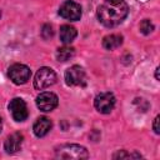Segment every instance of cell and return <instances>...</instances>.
Here are the masks:
<instances>
[{
    "mask_svg": "<svg viewBox=\"0 0 160 160\" xmlns=\"http://www.w3.org/2000/svg\"><path fill=\"white\" fill-rule=\"evenodd\" d=\"M129 6L125 0H104L98 8V19L106 28H114L121 24L128 16Z\"/></svg>",
    "mask_w": 160,
    "mask_h": 160,
    "instance_id": "6da1fadb",
    "label": "cell"
},
{
    "mask_svg": "<svg viewBox=\"0 0 160 160\" xmlns=\"http://www.w3.org/2000/svg\"><path fill=\"white\" fill-rule=\"evenodd\" d=\"M55 158L56 159H88L89 152L88 150L78 144H61L55 148Z\"/></svg>",
    "mask_w": 160,
    "mask_h": 160,
    "instance_id": "7a4b0ae2",
    "label": "cell"
},
{
    "mask_svg": "<svg viewBox=\"0 0 160 160\" xmlns=\"http://www.w3.org/2000/svg\"><path fill=\"white\" fill-rule=\"evenodd\" d=\"M56 82V74L51 68H40L34 78V88L38 90H44L50 88Z\"/></svg>",
    "mask_w": 160,
    "mask_h": 160,
    "instance_id": "3957f363",
    "label": "cell"
},
{
    "mask_svg": "<svg viewBox=\"0 0 160 160\" xmlns=\"http://www.w3.org/2000/svg\"><path fill=\"white\" fill-rule=\"evenodd\" d=\"M8 76L10 80L16 85H22L28 82V80L31 76L30 69L24 64H14L8 70Z\"/></svg>",
    "mask_w": 160,
    "mask_h": 160,
    "instance_id": "277c9868",
    "label": "cell"
},
{
    "mask_svg": "<svg viewBox=\"0 0 160 160\" xmlns=\"http://www.w3.org/2000/svg\"><path fill=\"white\" fill-rule=\"evenodd\" d=\"M59 14L61 18H64L66 20L78 21L81 18V6L72 0H66L60 5Z\"/></svg>",
    "mask_w": 160,
    "mask_h": 160,
    "instance_id": "5b68a950",
    "label": "cell"
},
{
    "mask_svg": "<svg viewBox=\"0 0 160 160\" xmlns=\"http://www.w3.org/2000/svg\"><path fill=\"white\" fill-rule=\"evenodd\" d=\"M58 102H59L58 96L50 91L40 92L36 98V106L44 112H49V111L54 110L58 106Z\"/></svg>",
    "mask_w": 160,
    "mask_h": 160,
    "instance_id": "8992f818",
    "label": "cell"
},
{
    "mask_svg": "<svg viewBox=\"0 0 160 160\" xmlns=\"http://www.w3.org/2000/svg\"><path fill=\"white\" fill-rule=\"evenodd\" d=\"M115 96L111 92H100L94 101L96 110L101 114H109L115 106Z\"/></svg>",
    "mask_w": 160,
    "mask_h": 160,
    "instance_id": "52a82bcc",
    "label": "cell"
},
{
    "mask_svg": "<svg viewBox=\"0 0 160 160\" xmlns=\"http://www.w3.org/2000/svg\"><path fill=\"white\" fill-rule=\"evenodd\" d=\"M65 81L70 86L85 85V71L79 65H72L65 71Z\"/></svg>",
    "mask_w": 160,
    "mask_h": 160,
    "instance_id": "ba28073f",
    "label": "cell"
},
{
    "mask_svg": "<svg viewBox=\"0 0 160 160\" xmlns=\"http://www.w3.org/2000/svg\"><path fill=\"white\" fill-rule=\"evenodd\" d=\"M9 110L14 118V120L16 121H24L26 120V118L29 116V111H28V106L26 102L20 99V98H15L10 101L9 104Z\"/></svg>",
    "mask_w": 160,
    "mask_h": 160,
    "instance_id": "9c48e42d",
    "label": "cell"
},
{
    "mask_svg": "<svg viewBox=\"0 0 160 160\" xmlns=\"http://www.w3.org/2000/svg\"><path fill=\"white\" fill-rule=\"evenodd\" d=\"M24 141V136L20 132H14L11 135H9L4 142V149L8 154H14L16 151H19L21 149Z\"/></svg>",
    "mask_w": 160,
    "mask_h": 160,
    "instance_id": "30bf717a",
    "label": "cell"
},
{
    "mask_svg": "<svg viewBox=\"0 0 160 160\" xmlns=\"http://www.w3.org/2000/svg\"><path fill=\"white\" fill-rule=\"evenodd\" d=\"M51 128H52L51 120L45 118V116H42V118H39L35 121V124L32 126V131L38 138H42L51 130Z\"/></svg>",
    "mask_w": 160,
    "mask_h": 160,
    "instance_id": "8fae6325",
    "label": "cell"
},
{
    "mask_svg": "<svg viewBox=\"0 0 160 160\" xmlns=\"http://www.w3.org/2000/svg\"><path fill=\"white\" fill-rule=\"evenodd\" d=\"M78 35V31L74 26H70V25H62L60 28V40L66 45V44H70L74 41V39L76 38Z\"/></svg>",
    "mask_w": 160,
    "mask_h": 160,
    "instance_id": "7c38bea8",
    "label": "cell"
},
{
    "mask_svg": "<svg viewBox=\"0 0 160 160\" xmlns=\"http://www.w3.org/2000/svg\"><path fill=\"white\" fill-rule=\"evenodd\" d=\"M122 44V36L119 34H111V35H106L102 39V46L106 50H114L116 48H119Z\"/></svg>",
    "mask_w": 160,
    "mask_h": 160,
    "instance_id": "4fadbf2b",
    "label": "cell"
},
{
    "mask_svg": "<svg viewBox=\"0 0 160 160\" xmlns=\"http://www.w3.org/2000/svg\"><path fill=\"white\" fill-rule=\"evenodd\" d=\"M74 55H75V49L71 48V46H68V45H65L62 48H59L58 51H56V59L59 61H62V62L70 60Z\"/></svg>",
    "mask_w": 160,
    "mask_h": 160,
    "instance_id": "5bb4252c",
    "label": "cell"
},
{
    "mask_svg": "<svg viewBox=\"0 0 160 160\" xmlns=\"http://www.w3.org/2000/svg\"><path fill=\"white\" fill-rule=\"evenodd\" d=\"M152 30H154V24H152L150 20L145 19V20H142V21L140 22V31H141L144 35L150 34Z\"/></svg>",
    "mask_w": 160,
    "mask_h": 160,
    "instance_id": "9a60e30c",
    "label": "cell"
},
{
    "mask_svg": "<svg viewBox=\"0 0 160 160\" xmlns=\"http://www.w3.org/2000/svg\"><path fill=\"white\" fill-rule=\"evenodd\" d=\"M52 35H54V29H52V26H51L50 24H45V25L42 26V29H41V36H42L45 40H49V39L52 38Z\"/></svg>",
    "mask_w": 160,
    "mask_h": 160,
    "instance_id": "2e32d148",
    "label": "cell"
},
{
    "mask_svg": "<svg viewBox=\"0 0 160 160\" xmlns=\"http://www.w3.org/2000/svg\"><path fill=\"white\" fill-rule=\"evenodd\" d=\"M122 159V158H141L140 154H128L125 151H119L118 154L114 155V159Z\"/></svg>",
    "mask_w": 160,
    "mask_h": 160,
    "instance_id": "e0dca14e",
    "label": "cell"
},
{
    "mask_svg": "<svg viewBox=\"0 0 160 160\" xmlns=\"http://www.w3.org/2000/svg\"><path fill=\"white\" fill-rule=\"evenodd\" d=\"M159 115L155 118V120H154V125H152V128H154V131H155V134H159L160 132V130H159V126H158V124H159Z\"/></svg>",
    "mask_w": 160,
    "mask_h": 160,
    "instance_id": "ac0fdd59",
    "label": "cell"
},
{
    "mask_svg": "<svg viewBox=\"0 0 160 160\" xmlns=\"http://www.w3.org/2000/svg\"><path fill=\"white\" fill-rule=\"evenodd\" d=\"M155 78H156V80H159V68H156V71H155Z\"/></svg>",
    "mask_w": 160,
    "mask_h": 160,
    "instance_id": "d6986e66",
    "label": "cell"
},
{
    "mask_svg": "<svg viewBox=\"0 0 160 160\" xmlns=\"http://www.w3.org/2000/svg\"><path fill=\"white\" fill-rule=\"evenodd\" d=\"M1 129H2V119L0 116V131H1Z\"/></svg>",
    "mask_w": 160,
    "mask_h": 160,
    "instance_id": "ffe728a7",
    "label": "cell"
},
{
    "mask_svg": "<svg viewBox=\"0 0 160 160\" xmlns=\"http://www.w3.org/2000/svg\"><path fill=\"white\" fill-rule=\"evenodd\" d=\"M0 15H1V12H0Z\"/></svg>",
    "mask_w": 160,
    "mask_h": 160,
    "instance_id": "44dd1931",
    "label": "cell"
}]
</instances>
